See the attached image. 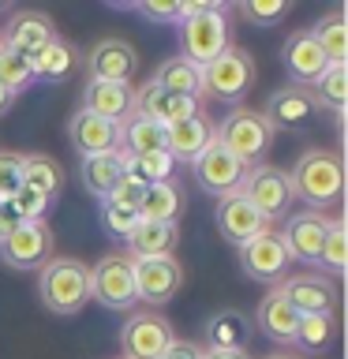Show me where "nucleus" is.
Masks as SVG:
<instances>
[{
	"mask_svg": "<svg viewBox=\"0 0 348 359\" xmlns=\"http://www.w3.org/2000/svg\"><path fill=\"white\" fill-rule=\"evenodd\" d=\"M292 198H300L314 213H330L344 198V161L333 150H307L288 172Z\"/></svg>",
	"mask_w": 348,
	"mask_h": 359,
	"instance_id": "obj_1",
	"label": "nucleus"
},
{
	"mask_svg": "<svg viewBox=\"0 0 348 359\" xmlns=\"http://www.w3.org/2000/svg\"><path fill=\"white\" fill-rule=\"evenodd\" d=\"M38 296L53 314H79L90 303V266L75 255H56L38 269Z\"/></svg>",
	"mask_w": 348,
	"mask_h": 359,
	"instance_id": "obj_2",
	"label": "nucleus"
},
{
	"mask_svg": "<svg viewBox=\"0 0 348 359\" xmlns=\"http://www.w3.org/2000/svg\"><path fill=\"white\" fill-rule=\"evenodd\" d=\"M274 135L277 131L269 128V120L258 109H247V105H236L221 123H213V139H218L232 157H240L247 168L262 165V157L269 154V146H274Z\"/></svg>",
	"mask_w": 348,
	"mask_h": 359,
	"instance_id": "obj_3",
	"label": "nucleus"
},
{
	"mask_svg": "<svg viewBox=\"0 0 348 359\" xmlns=\"http://www.w3.org/2000/svg\"><path fill=\"white\" fill-rule=\"evenodd\" d=\"M180 56L191 60L195 67H206L210 60H218V56L232 45L229 38V11L225 4H213L210 11H195V15L180 19Z\"/></svg>",
	"mask_w": 348,
	"mask_h": 359,
	"instance_id": "obj_4",
	"label": "nucleus"
},
{
	"mask_svg": "<svg viewBox=\"0 0 348 359\" xmlns=\"http://www.w3.org/2000/svg\"><path fill=\"white\" fill-rule=\"evenodd\" d=\"M255 86V56L240 49V45H229L218 60H210L202 67V94L218 97V101H243V94Z\"/></svg>",
	"mask_w": 348,
	"mask_h": 359,
	"instance_id": "obj_5",
	"label": "nucleus"
},
{
	"mask_svg": "<svg viewBox=\"0 0 348 359\" xmlns=\"http://www.w3.org/2000/svg\"><path fill=\"white\" fill-rule=\"evenodd\" d=\"M90 299L109 311H131L135 303V273L123 251H109L90 266Z\"/></svg>",
	"mask_w": 348,
	"mask_h": 359,
	"instance_id": "obj_6",
	"label": "nucleus"
},
{
	"mask_svg": "<svg viewBox=\"0 0 348 359\" xmlns=\"http://www.w3.org/2000/svg\"><path fill=\"white\" fill-rule=\"evenodd\" d=\"M53 258V229L49 221H22L15 232L0 236V262L19 273H38Z\"/></svg>",
	"mask_w": 348,
	"mask_h": 359,
	"instance_id": "obj_7",
	"label": "nucleus"
},
{
	"mask_svg": "<svg viewBox=\"0 0 348 359\" xmlns=\"http://www.w3.org/2000/svg\"><path fill=\"white\" fill-rule=\"evenodd\" d=\"M176 341L173 325L157 311H135L120 325V352L123 359H161V352Z\"/></svg>",
	"mask_w": 348,
	"mask_h": 359,
	"instance_id": "obj_8",
	"label": "nucleus"
},
{
	"mask_svg": "<svg viewBox=\"0 0 348 359\" xmlns=\"http://www.w3.org/2000/svg\"><path fill=\"white\" fill-rule=\"evenodd\" d=\"M240 195L251 202V206L262 213V217L274 224L281 213L288 210L292 202V184H288V172L277 165H255L247 168L243 184H240Z\"/></svg>",
	"mask_w": 348,
	"mask_h": 359,
	"instance_id": "obj_9",
	"label": "nucleus"
},
{
	"mask_svg": "<svg viewBox=\"0 0 348 359\" xmlns=\"http://www.w3.org/2000/svg\"><path fill=\"white\" fill-rule=\"evenodd\" d=\"M131 273H135V299L146 303L150 311L168 303L184 288V266L173 255L168 258H139V262H131Z\"/></svg>",
	"mask_w": 348,
	"mask_h": 359,
	"instance_id": "obj_10",
	"label": "nucleus"
},
{
	"mask_svg": "<svg viewBox=\"0 0 348 359\" xmlns=\"http://www.w3.org/2000/svg\"><path fill=\"white\" fill-rule=\"evenodd\" d=\"M191 168H195L199 187L206 191V195H218V198L236 195L240 184H243V176H247V165L240 161V157H232L218 139H213L206 150L195 157V165H191Z\"/></svg>",
	"mask_w": 348,
	"mask_h": 359,
	"instance_id": "obj_11",
	"label": "nucleus"
},
{
	"mask_svg": "<svg viewBox=\"0 0 348 359\" xmlns=\"http://www.w3.org/2000/svg\"><path fill=\"white\" fill-rule=\"evenodd\" d=\"M240 251V269L251 280H266V285H281L288 273V251H285V240H281V232H262L255 236V240H247L243 247H236Z\"/></svg>",
	"mask_w": 348,
	"mask_h": 359,
	"instance_id": "obj_12",
	"label": "nucleus"
},
{
	"mask_svg": "<svg viewBox=\"0 0 348 359\" xmlns=\"http://www.w3.org/2000/svg\"><path fill=\"white\" fill-rule=\"evenodd\" d=\"M56 38H60V34H56V22L45 15V11H34V8L11 15L8 27L0 30V41H4L11 53H19L22 60H34V56H38L49 41H56Z\"/></svg>",
	"mask_w": 348,
	"mask_h": 359,
	"instance_id": "obj_13",
	"label": "nucleus"
},
{
	"mask_svg": "<svg viewBox=\"0 0 348 359\" xmlns=\"http://www.w3.org/2000/svg\"><path fill=\"white\" fill-rule=\"evenodd\" d=\"M86 72L98 83H131L139 72V53L123 38H101L86 53Z\"/></svg>",
	"mask_w": 348,
	"mask_h": 359,
	"instance_id": "obj_14",
	"label": "nucleus"
},
{
	"mask_svg": "<svg viewBox=\"0 0 348 359\" xmlns=\"http://www.w3.org/2000/svg\"><path fill=\"white\" fill-rule=\"evenodd\" d=\"M326 232H330V213L303 210V213H296V217H288V229L281 232V240H285V251H288L292 262L319 266Z\"/></svg>",
	"mask_w": 348,
	"mask_h": 359,
	"instance_id": "obj_15",
	"label": "nucleus"
},
{
	"mask_svg": "<svg viewBox=\"0 0 348 359\" xmlns=\"http://www.w3.org/2000/svg\"><path fill=\"white\" fill-rule=\"evenodd\" d=\"M213 217H218V232H221L229 243H236V247H243L247 240H255V236L269 232V221L240 195V191H236V195L218 198V210H213Z\"/></svg>",
	"mask_w": 348,
	"mask_h": 359,
	"instance_id": "obj_16",
	"label": "nucleus"
},
{
	"mask_svg": "<svg viewBox=\"0 0 348 359\" xmlns=\"http://www.w3.org/2000/svg\"><path fill=\"white\" fill-rule=\"evenodd\" d=\"M195 112H202L195 97L168 94V90H161L157 83L135 86V116H146V120L161 123V128H173L180 120H191Z\"/></svg>",
	"mask_w": 348,
	"mask_h": 359,
	"instance_id": "obj_17",
	"label": "nucleus"
},
{
	"mask_svg": "<svg viewBox=\"0 0 348 359\" xmlns=\"http://www.w3.org/2000/svg\"><path fill=\"white\" fill-rule=\"evenodd\" d=\"M281 299L292 303L300 314H333L337 307V285L322 273H300V277H288L277 285Z\"/></svg>",
	"mask_w": 348,
	"mask_h": 359,
	"instance_id": "obj_18",
	"label": "nucleus"
},
{
	"mask_svg": "<svg viewBox=\"0 0 348 359\" xmlns=\"http://www.w3.org/2000/svg\"><path fill=\"white\" fill-rule=\"evenodd\" d=\"M83 112H94L101 120L112 123H128L135 116V86L131 83H98V79H86L83 86Z\"/></svg>",
	"mask_w": 348,
	"mask_h": 359,
	"instance_id": "obj_19",
	"label": "nucleus"
},
{
	"mask_svg": "<svg viewBox=\"0 0 348 359\" xmlns=\"http://www.w3.org/2000/svg\"><path fill=\"white\" fill-rule=\"evenodd\" d=\"M319 101H314V94L307 86H285L277 90V94H269V105L262 116L269 120V128H311L314 120H319Z\"/></svg>",
	"mask_w": 348,
	"mask_h": 359,
	"instance_id": "obj_20",
	"label": "nucleus"
},
{
	"mask_svg": "<svg viewBox=\"0 0 348 359\" xmlns=\"http://www.w3.org/2000/svg\"><path fill=\"white\" fill-rule=\"evenodd\" d=\"M67 139H72L75 154L83 157H94V154H109L120 146V123L112 120H101L94 112H83L79 109L72 123H67Z\"/></svg>",
	"mask_w": 348,
	"mask_h": 359,
	"instance_id": "obj_21",
	"label": "nucleus"
},
{
	"mask_svg": "<svg viewBox=\"0 0 348 359\" xmlns=\"http://www.w3.org/2000/svg\"><path fill=\"white\" fill-rule=\"evenodd\" d=\"M210 142H213V120L206 112H195L191 120H180L173 128H165V154L173 157V161L195 165V157L206 150Z\"/></svg>",
	"mask_w": 348,
	"mask_h": 359,
	"instance_id": "obj_22",
	"label": "nucleus"
},
{
	"mask_svg": "<svg viewBox=\"0 0 348 359\" xmlns=\"http://www.w3.org/2000/svg\"><path fill=\"white\" fill-rule=\"evenodd\" d=\"M281 60H285L288 75H292V86H314L326 75V67H330V64H326V56H322V49L314 45V38L307 30L292 34V38L285 41Z\"/></svg>",
	"mask_w": 348,
	"mask_h": 359,
	"instance_id": "obj_23",
	"label": "nucleus"
},
{
	"mask_svg": "<svg viewBox=\"0 0 348 359\" xmlns=\"http://www.w3.org/2000/svg\"><path fill=\"white\" fill-rule=\"evenodd\" d=\"M202 333H206L210 348H221V352H247V344H251V337H255V325L243 311L221 307L206 318Z\"/></svg>",
	"mask_w": 348,
	"mask_h": 359,
	"instance_id": "obj_24",
	"label": "nucleus"
},
{
	"mask_svg": "<svg viewBox=\"0 0 348 359\" xmlns=\"http://www.w3.org/2000/svg\"><path fill=\"white\" fill-rule=\"evenodd\" d=\"M123 168H128V150H123V146H116V150H109V154L83 157V161H79V180H83V187H86L98 202H105L109 191H112V184L123 176Z\"/></svg>",
	"mask_w": 348,
	"mask_h": 359,
	"instance_id": "obj_25",
	"label": "nucleus"
},
{
	"mask_svg": "<svg viewBox=\"0 0 348 359\" xmlns=\"http://www.w3.org/2000/svg\"><path fill=\"white\" fill-rule=\"evenodd\" d=\"M180 243V224L173 221H139V229L131 232L128 240V255L131 262H139V258H168L176 251Z\"/></svg>",
	"mask_w": 348,
	"mask_h": 359,
	"instance_id": "obj_26",
	"label": "nucleus"
},
{
	"mask_svg": "<svg viewBox=\"0 0 348 359\" xmlns=\"http://www.w3.org/2000/svg\"><path fill=\"white\" fill-rule=\"evenodd\" d=\"M251 325H258V333H266L269 341L292 344L296 341V330H300V311L281 299V292L274 288L262 303H258V314H255Z\"/></svg>",
	"mask_w": 348,
	"mask_h": 359,
	"instance_id": "obj_27",
	"label": "nucleus"
},
{
	"mask_svg": "<svg viewBox=\"0 0 348 359\" xmlns=\"http://www.w3.org/2000/svg\"><path fill=\"white\" fill-rule=\"evenodd\" d=\"M184 206H187L184 187H180L176 176H168V180H161V184H146L139 213H142V221H173L176 224Z\"/></svg>",
	"mask_w": 348,
	"mask_h": 359,
	"instance_id": "obj_28",
	"label": "nucleus"
},
{
	"mask_svg": "<svg viewBox=\"0 0 348 359\" xmlns=\"http://www.w3.org/2000/svg\"><path fill=\"white\" fill-rule=\"evenodd\" d=\"M79 67V53L72 41L56 38L49 41L45 49L30 60V72H34V83H64V79H72V72Z\"/></svg>",
	"mask_w": 348,
	"mask_h": 359,
	"instance_id": "obj_29",
	"label": "nucleus"
},
{
	"mask_svg": "<svg viewBox=\"0 0 348 359\" xmlns=\"http://www.w3.org/2000/svg\"><path fill=\"white\" fill-rule=\"evenodd\" d=\"M150 83H157L161 90H168V94H180V97H195L202 94V67H195L191 60H184V56H168V60L157 64V72Z\"/></svg>",
	"mask_w": 348,
	"mask_h": 359,
	"instance_id": "obj_30",
	"label": "nucleus"
},
{
	"mask_svg": "<svg viewBox=\"0 0 348 359\" xmlns=\"http://www.w3.org/2000/svg\"><path fill=\"white\" fill-rule=\"evenodd\" d=\"M22 187L53 198L64 191V165L49 154H22Z\"/></svg>",
	"mask_w": 348,
	"mask_h": 359,
	"instance_id": "obj_31",
	"label": "nucleus"
},
{
	"mask_svg": "<svg viewBox=\"0 0 348 359\" xmlns=\"http://www.w3.org/2000/svg\"><path fill=\"white\" fill-rule=\"evenodd\" d=\"M307 34L322 49L326 64H344L348 60V19H344V8L326 11V15L319 19V27L307 30Z\"/></svg>",
	"mask_w": 348,
	"mask_h": 359,
	"instance_id": "obj_32",
	"label": "nucleus"
},
{
	"mask_svg": "<svg viewBox=\"0 0 348 359\" xmlns=\"http://www.w3.org/2000/svg\"><path fill=\"white\" fill-rule=\"evenodd\" d=\"M120 146L128 150V157H142V154H157L165 150V128L146 116H131L120 128Z\"/></svg>",
	"mask_w": 348,
	"mask_h": 359,
	"instance_id": "obj_33",
	"label": "nucleus"
},
{
	"mask_svg": "<svg viewBox=\"0 0 348 359\" xmlns=\"http://www.w3.org/2000/svg\"><path fill=\"white\" fill-rule=\"evenodd\" d=\"M314 101H319V109H330L333 116H344L348 112V67L344 64H330L326 67V75L314 83Z\"/></svg>",
	"mask_w": 348,
	"mask_h": 359,
	"instance_id": "obj_34",
	"label": "nucleus"
},
{
	"mask_svg": "<svg viewBox=\"0 0 348 359\" xmlns=\"http://www.w3.org/2000/svg\"><path fill=\"white\" fill-rule=\"evenodd\" d=\"M348 266V229H344V217H330V232H326V243H322V255H319V269L322 277H341Z\"/></svg>",
	"mask_w": 348,
	"mask_h": 359,
	"instance_id": "obj_35",
	"label": "nucleus"
},
{
	"mask_svg": "<svg viewBox=\"0 0 348 359\" xmlns=\"http://www.w3.org/2000/svg\"><path fill=\"white\" fill-rule=\"evenodd\" d=\"M337 337V314H300V330H296V341L303 352H322L330 348Z\"/></svg>",
	"mask_w": 348,
	"mask_h": 359,
	"instance_id": "obj_36",
	"label": "nucleus"
},
{
	"mask_svg": "<svg viewBox=\"0 0 348 359\" xmlns=\"http://www.w3.org/2000/svg\"><path fill=\"white\" fill-rule=\"evenodd\" d=\"M142 213L135 206H116V202H101V229H105V236H112L116 243H128L131 232L139 229Z\"/></svg>",
	"mask_w": 348,
	"mask_h": 359,
	"instance_id": "obj_37",
	"label": "nucleus"
},
{
	"mask_svg": "<svg viewBox=\"0 0 348 359\" xmlns=\"http://www.w3.org/2000/svg\"><path fill=\"white\" fill-rule=\"evenodd\" d=\"M34 83V72H30V60H22L19 53H11L4 41H0V86H8L11 94H22Z\"/></svg>",
	"mask_w": 348,
	"mask_h": 359,
	"instance_id": "obj_38",
	"label": "nucleus"
},
{
	"mask_svg": "<svg viewBox=\"0 0 348 359\" xmlns=\"http://www.w3.org/2000/svg\"><path fill=\"white\" fill-rule=\"evenodd\" d=\"M173 168H176V161L165 150L142 154V157H128V172H135L142 184H161V180L173 176Z\"/></svg>",
	"mask_w": 348,
	"mask_h": 359,
	"instance_id": "obj_39",
	"label": "nucleus"
},
{
	"mask_svg": "<svg viewBox=\"0 0 348 359\" xmlns=\"http://www.w3.org/2000/svg\"><path fill=\"white\" fill-rule=\"evenodd\" d=\"M240 15L255 27H277L288 15V0H243Z\"/></svg>",
	"mask_w": 348,
	"mask_h": 359,
	"instance_id": "obj_40",
	"label": "nucleus"
},
{
	"mask_svg": "<svg viewBox=\"0 0 348 359\" xmlns=\"http://www.w3.org/2000/svg\"><path fill=\"white\" fill-rule=\"evenodd\" d=\"M11 202H15L22 221H45L53 213V198H45V195H38V191H30V187H19L15 195H11Z\"/></svg>",
	"mask_w": 348,
	"mask_h": 359,
	"instance_id": "obj_41",
	"label": "nucleus"
},
{
	"mask_svg": "<svg viewBox=\"0 0 348 359\" xmlns=\"http://www.w3.org/2000/svg\"><path fill=\"white\" fill-rule=\"evenodd\" d=\"M139 15L157 27H176L180 22V0H139Z\"/></svg>",
	"mask_w": 348,
	"mask_h": 359,
	"instance_id": "obj_42",
	"label": "nucleus"
},
{
	"mask_svg": "<svg viewBox=\"0 0 348 359\" xmlns=\"http://www.w3.org/2000/svg\"><path fill=\"white\" fill-rule=\"evenodd\" d=\"M142 191H146V184L135 172H128L123 168V176L112 184V191H109V198L105 202H116V206H135L139 210V202H142Z\"/></svg>",
	"mask_w": 348,
	"mask_h": 359,
	"instance_id": "obj_43",
	"label": "nucleus"
},
{
	"mask_svg": "<svg viewBox=\"0 0 348 359\" xmlns=\"http://www.w3.org/2000/svg\"><path fill=\"white\" fill-rule=\"evenodd\" d=\"M22 187V154H0V198H11Z\"/></svg>",
	"mask_w": 348,
	"mask_h": 359,
	"instance_id": "obj_44",
	"label": "nucleus"
},
{
	"mask_svg": "<svg viewBox=\"0 0 348 359\" xmlns=\"http://www.w3.org/2000/svg\"><path fill=\"white\" fill-rule=\"evenodd\" d=\"M161 359H202V348L195 341H180L176 337V341L161 352Z\"/></svg>",
	"mask_w": 348,
	"mask_h": 359,
	"instance_id": "obj_45",
	"label": "nucleus"
},
{
	"mask_svg": "<svg viewBox=\"0 0 348 359\" xmlns=\"http://www.w3.org/2000/svg\"><path fill=\"white\" fill-rule=\"evenodd\" d=\"M22 224L19 217V210H15V202L11 198H0V236H8V232H15Z\"/></svg>",
	"mask_w": 348,
	"mask_h": 359,
	"instance_id": "obj_46",
	"label": "nucleus"
},
{
	"mask_svg": "<svg viewBox=\"0 0 348 359\" xmlns=\"http://www.w3.org/2000/svg\"><path fill=\"white\" fill-rule=\"evenodd\" d=\"M202 359H251V355H247V352H221V348H206Z\"/></svg>",
	"mask_w": 348,
	"mask_h": 359,
	"instance_id": "obj_47",
	"label": "nucleus"
},
{
	"mask_svg": "<svg viewBox=\"0 0 348 359\" xmlns=\"http://www.w3.org/2000/svg\"><path fill=\"white\" fill-rule=\"evenodd\" d=\"M11 105H15V94H11L8 86H0V116H8Z\"/></svg>",
	"mask_w": 348,
	"mask_h": 359,
	"instance_id": "obj_48",
	"label": "nucleus"
},
{
	"mask_svg": "<svg viewBox=\"0 0 348 359\" xmlns=\"http://www.w3.org/2000/svg\"><path fill=\"white\" fill-rule=\"evenodd\" d=\"M266 359H296V355H285V352H274V355H266Z\"/></svg>",
	"mask_w": 348,
	"mask_h": 359,
	"instance_id": "obj_49",
	"label": "nucleus"
},
{
	"mask_svg": "<svg viewBox=\"0 0 348 359\" xmlns=\"http://www.w3.org/2000/svg\"><path fill=\"white\" fill-rule=\"evenodd\" d=\"M0 11H4V4H0Z\"/></svg>",
	"mask_w": 348,
	"mask_h": 359,
	"instance_id": "obj_50",
	"label": "nucleus"
}]
</instances>
